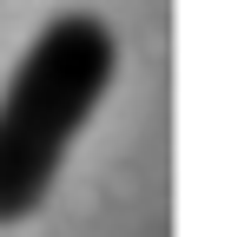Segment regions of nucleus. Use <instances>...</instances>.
Here are the masks:
<instances>
[{
	"instance_id": "obj_1",
	"label": "nucleus",
	"mask_w": 251,
	"mask_h": 237,
	"mask_svg": "<svg viewBox=\"0 0 251 237\" xmlns=\"http://www.w3.org/2000/svg\"><path fill=\"white\" fill-rule=\"evenodd\" d=\"M119 66V40L100 13H60L40 26L20 73L0 92V224H20L60 178V158L86 132Z\"/></svg>"
}]
</instances>
